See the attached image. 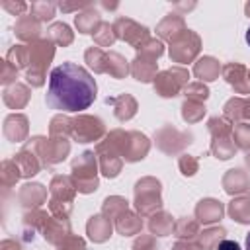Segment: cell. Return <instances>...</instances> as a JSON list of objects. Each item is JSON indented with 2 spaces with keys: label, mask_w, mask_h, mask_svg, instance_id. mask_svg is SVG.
<instances>
[{
  "label": "cell",
  "mask_w": 250,
  "mask_h": 250,
  "mask_svg": "<svg viewBox=\"0 0 250 250\" xmlns=\"http://www.w3.org/2000/svg\"><path fill=\"white\" fill-rule=\"evenodd\" d=\"M96 80L92 74L74 62H62L49 74L47 105L57 111H82L96 100Z\"/></svg>",
  "instance_id": "cell-1"
},
{
  "label": "cell",
  "mask_w": 250,
  "mask_h": 250,
  "mask_svg": "<svg viewBox=\"0 0 250 250\" xmlns=\"http://www.w3.org/2000/svg\"><path fill=\"white\" fill-rule=\"evenodd\" d=\"M219 250H240V246H238V242H234V240H223V242L219 244Z\"/></svg>",
  "instance_id": "cell-2"
},
{
  "label": "cell",
  "mask_w": 250,
  "mask_h": 250,
  "mask_svg": "<svg viewBox=\"0 0 250 250\" xmlns=\"http://www.w3.org/2000/svg\"><path fill=\"white\" fill-rule=\"evenodd\" d=\"M246 250H250V232L246 234Z\"/></svg>",
  "instance_id": "cell-3"
},
{
  "label": "cell",
  "mask_w": 250,
  "mask_h": 250,
  "mask_svg": "<svg viewBox=\"0 0 250 250\" xmlns=\"http://www.w3.org/2000/svg\"><path fill=\"white\" fill-rule=\"evenodd\" d=\"M246 43H248V45H250V27H248V29H246Z\"/></svg>",
  "instance_id": "cell-4"
}]
</instances>
